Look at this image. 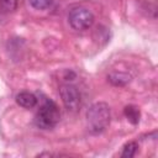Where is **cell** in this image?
Segmentation results:
<instances>
[{"label": "cell", "mask_w": 158, "mask_h": 158, "mask_svg": "<svg viewBox=\"0 0 158 158\" xmlns=\"http://www.w3.org/2000/svg\"><path fill=\"white\" fill-rule=\"evenodd\" d=\"M60 99L65 106V109L70 111H77L80 106V94L77 86L72 84H64L59 88Z\"/></svg>", "instance_id": "277c9868"}, {"label": "cell", "mask_w": 158, "mask_h": 158, "mask_svg": "<svg viewBox=\"0 0 158 158\" xmlns=\"http://www.w3.org/2000/svg\"><path fill=\"white\" fill-rule=\"evenodd\" d=\"M132 77L123 72H114L107 75V80L115 86H125L131 81Z\"/></svg>", "instance_id": "8992f818"}, {"label": "cell", "mask_w": 158, "mask_h": 158, "mask_svg": "<svg viewBox=\"0 0 158 158\" xmlns=\"http://www.w3.org/2000/svg\"><path fill=\"white\" fill-rule=\"evenodd\" d=\"M95 21L94 14L86 7H74L68 15V22L77 31H85L93 26Z\"/></svg>", "instance_id": "3957f363"}, {"label": "cell", "mask_w": 158, "mask_h": 158, "mask_svg": "<svg viewBox=\"0 0 158 158\" xmlns=\"http://www.w3.org/2000/svg\"><path fill=\"white\" fill-rule=\"evenodd\" d=\"M137 148H138V144L136 142H128V143H126L125 147H123V151H122L121 157H123V158H131V157H133L136 154V152H137Z\"/></svg>", "instance_id": "9c48e42d"}, {"label": "cell", "mask_w": 158, "mask_h": 158, "mask_svg": "<svg viewBox=\"0 0 158 158\" xmlns=\"http://www.w3.org/2000/svg\"><path fill=\"white\" fill-rule=\"evenodd\" d=\"M28 2L36 10H46L53 5L54 0H28Z\"/></svg>", "instance_id": "ba28073f"}, {"label": "cell", "mask_w": 158, "mask_h": 158, "mask_svg": "<svg viewBox=\"0 0 158 158\" xmlns=\"http://www.w3.org/2000/svg\"><path fill=\"white\" fill-rule=\"evenodd\" d=\"M111 121L110 106L106 102H95L86 111V123L91 133L98 135L104 132Z\"/></svg>", "instance_id": "6da1fadb"}, {"label": "cell", "mask_w": 158, "mask_h": 158, "mask_svg": "<svg viewBox=\"0 0 158 158\" xmlns=\"http://www.w3.org/2000/svg\"><path fill=\"white\" fill-rule=\"evenodd\" d=\"M16 102L25 107V109H31V107H35L36 104H37V98L32 94V93H28V91H21L16 95Z\"/></svg>", "instance_id": "5b68a950"}, {"label": "cell", "mask_w": 158, "mask_h": 158, "mask_svg": "<svg viewBox=\"0 0 158 158\" xmlns=\"http://www.w3.org/2000/svg\"><path fill=\"white\" fill-rule=\"evenodd\" d=\"M59 117L60 114L56 102L46 100L35 116V123L41 130H51L58 123Z\"/></svg>", "instance_id": "7a4b0ae2"}, {"label": "cell", "mask_w": 158, "mask_h": 158, "mask_svg": "<svg viewBox=\"0 0 158 158\" xmlns=\"http://www.w3.org/2000/svg\"><path fill=\"white\" fill-rule=\"evenodd\" d=\"M17 7V0H0V9L5 12H12Z\"/></svg>", "instance_id": "30bf717a"}, {"label": "cell", "mask_w": 158, "mask_h": 158, "mask_svg": "<svg viewBox=\"0 0 158 158\" xmlns=\"http://www.w3.org/2000/svg\"><path fill=\"white\" fill-rule=\"evenodd\" d=\"M123 112H125V116L127 117V120L131 123H133V125L138 123V121H139V110L136 106H132V105L126 106Z\"/></svg>", "instance_id": "52a82bcc"}]
</instances>
